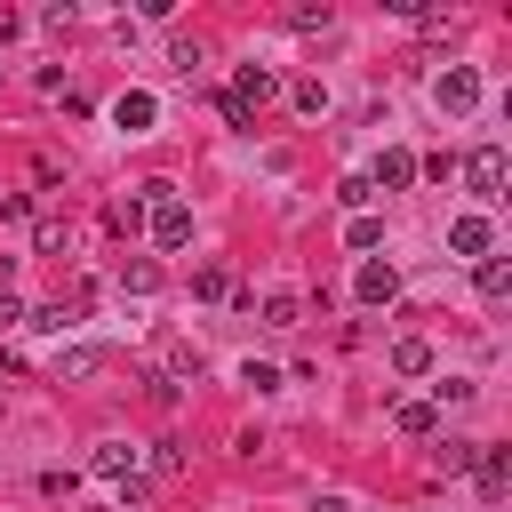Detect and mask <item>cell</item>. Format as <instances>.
<instances>
[{
	"label": "cell",
	"mask_w": 512,
	"mask_h": 512,
	"mask_svg": "<svg viewBox=\"0 0 512 512\" xmlns=\"http://www.w3.org/2000/svg\"><path fill=\"white\" fill-rule=\"evenodd\" d=\"M432 104H440V112H456V120H464V112H472V104H480V72H472V64H448V72H440V80H432Z\"/></svg>",
	"instance_id": "obj_2"
},
{
	"label": "cell",
	"mask_w": 512,
	"mask_h": 512,
	"mask_svg": "<svg viewBox=\"0 0 512 512\" xmlns=\"http://www.w3.org/2000/svg\"><path fill=\"white\" fill-rule=\"evenodd\" d=\"M136 464H144V448H136V440H104V448H96V472H104V480H120V488L136 480Z\"/></svg>",
	"instance_id": "obj_6"
},
{
	"label": "cell",
	"mask_w": 512,
	"mask_h": 512,
	"mask_svg": "<svg viewBox=\"0 0 512 512\" xmlns=\"http://www.w3.org/2000/svg\"><path fill=\"white\" fill-rule=\"evenodd\" d=\"M464 176H472V192H480V200H504V176H512L504 144H480V152L464 160Z\"/></svg>",
	"instance_id": "obj_4"
},
{
	"label": "cell",
	"mask_w": 512,
	"mask_h": 512,
	"mask_svg": "<svg viewBox=\"0 0 512 512\" xmlns=\"http://www.w3.org/2000/svg\"><path fill=\"white\" fill-rule=\"evenodd\" d=\"M272 88H280V80H272V64H240V72H232V88H224V96H232V104H240V112H256V104H272Z\"/></svg>",
	"instance_id": "obj_5"
},
{
	"label": "cell",
	"mask_w": 512,
	"mask_h": 512,
	"mask_svg": "<svg viewBox=\"0 0 512 512\" xmlns=\"http://www.w3.org/2000/svg\"><path fill=\"white\" fill-rule=\"evenodd\" d=\"M368 184H384V192H408V184H416V152H400V144H392V152L376 160V176H368Z\"/></svg>",
	"instance_id": "obj_10"
},
{
	"label": "cell",
	"mask_w": 512,
	"mask_h": 512,
	"mask_svg": "<svg viewBox=\"0 0 512 512\" xmlns=\"http://www.w3.org/2000/svg\"><path fill=\"white\" fill-rule=\"evenodd\" d=\"M352 288H360V304H392V296H400V272H392V264H360Z\"/></svg>",
	"instance_id": "obj_11"
},
{
	"label": "cell",
	"mask_w": 512,
	"mask_h": 512,
	"mask_svg": "<svg viewBox=\"0 0 512 512\" xmlns=\"http://www.w3.org/2000/svg\"><path fill=\"white\" fill-rule=\"evenodd\" d=\"M296 320H304V296L272 288V296H264V328H296Z\"/></svg>",
	"instance_id": "obj_15"
},
{
	"label": "cell",
	"mask_w": 512,
	"mask_h": 512,
	"mask_svg": "<svg viewBox=\"0 0 512 512\" xmlns=\"http://www.w3.org/2000/svg\"><path fill=\"white\" fill-rule=\"evenodd\" d=\"M472 280H480V296H488V304H496V296H512V264H504V256H480V272H472Z\"/></svg>",
	"instance_id": "obj_14"
},
{
	"label": "cell",
	"mask_w": 512,
	"mask_h": 512,
	"mask_svg": "<svg viewBox=\"0 0 512 512\" xmlns=\"http://www.w3.org/2000/svg\"><path fill=\"white\" fill-rule=\"evenodd\" d=\"M16 320H24V304H16L8 288H0V328H16Z\"/></svg>",
	"instance_id": "obj_27"
},
{
	"label": "cell",
	"mask_w": 512,
	"mask_h": 512,
	"mask_svg": "<svg viewBox=\"0 0 512 512\" xmlns=\"http://www.w3.org/2000/svg\"><path fill=\"white\" fill-rule=\"evenodd\" d=\"M432 400H440V408H464V400H472V384H464V376H448V384H432Z\"/></svg>",
	"instance_id": "obj_26"
},
{
	"label": "cell",
	"mask_w": 512,
	"mask_h": 512,
	"mask_svg": "<svg viewBox=\"0 0 512 512\" xmlns=\"http://www.w3.org/2000/svg\"><path fill=\"white\" fill-rule=\"evenodd\" d=\"M472 472H480V496H488V504H504V488H512V456L480 440V464H472Z\"/></svg>",
	"instance_id": "obj_7"
},
{
	"label": "cell",
	"mask_w": 512,
	"mask_h": 512,
	"mask_svg": "<svg viewBox=\"0 0 512 512\" xmlns=\"http://www.w3.org/2000/svg\"><path fill=\"white\" fill-rule=\"evenodd\" d=\"M192 296H208V304L232 296V272H224V264H200V272H192Z\"/></svg>",
	"instance_id": "obj_17"
},
{
	"label": "cell",
	"mask_w": 512,
	"mask_h": 512,
	"mask_svg": "<svg viewBox=\"0 0 512 512\" xmlns=\"http://www.w3.org/2000/svg\"><path fill=\"white\" fill-rule=\"evenodd\" d=\"M376 240H384L376 216H352V224H344V248H376Z\"/></svg>",
	"instance_id": "obj_20"
},
{
	"label": "cell",
	"mask_w": 512,
	"mask_h": 512,
	"mask_svg": "<svg viewBox=\"0 0 512 512\" xmlns=\"http://www.w3.org/2000/svg\"><path fill=\"white\" fill-rule=\"evenodd\" d=\"M288 32H328V0L320 8H288Z\"/></svg>",
	"instance_id": "obj_23"
},
{
	"label": "cell",
	"mask_w": 512,
	"mask_h": 512,
	"mask_svg": "<svg viewBox=\"0 0 512 512\" xmlns=\"http://www.w3.org/2000/svg\"><path fill=\"white\" fill-rule=\"evenodd\" d=\"M392 424H400L408 440H440V408H432V400H400V408H392Z\"/></svg>",
	"instance_id": "obj_9"
},
{
	"label": "cell",
	"mask_w": 512,
	"mask_h": 512,
	"mask_svg": "<svg viewBox=\"0 0 512 512\" xmlns=\"http://www.w3.org/2000/svg\"><path fill=\"white\" fill-rule=\"evenodd\" d=\"M432 464H440V472H472V464H480V440H456V432H440V440H432Z\"/></svg>",
	"instance_id": "obj_12"
},
{
	"label": "cell",
	"mask_w": 512,
	"mask_h": 512,
	"mask_svg": "<svg viewBox=\"0 0 512 512\" xmlns=\"http://www.w3.org/2000/svg\"><path fill=\"white\" fill-rule=\"evenodd\" d=\"M392 368H400V376H432V344H424V336H400V344H392Z\"/></svg>",
	"instance_id": "obj_13"
},
{
	"label": "cell",
	"mask_w": 512,
	"mask_h": 512,
	"mask_svg": "<svg viewBox=\"0 0 512 512\" xmlns=\"http://www.w3.org/2000/svg\"><path fill=\"white\" fill-rule=\"evenodd\" d=\"M96 368H104L96 344H72V352H64V376H96Z\"/></svg>",
	"instance_id": "obj_22"
},
{
	"label": "cell",
	"mask_w": 512,
	"mask_h": 512,
	"mask_svg": "<svg viewBox=\"0 0 512 512\" xmlns=\"http://www.w3.org/2000/svg\"><path fill=\"white\" fill-rule=\"evenodd\" d=\"M152 120H160V96L152 88H120L112 96V128L120 136H152Z\"/></svg>",
	"instance_id": "obj_3"
},
{
	"label": "cell",
	"mask_w": 512,
	"mask_h": 512,
	"mask_svg": "<svg viewBox=\"0 0 512 512\" xmlns=\"http://www.w3.org/2000/svg\"><path fill=\"white\" fill-rule=\"evenodd\" d=\"M488 240H496L488 216H456V224H448V248H456V256H488Z\"/></svg>",
	"instance_id": "obj_8"
},
{
	"label": "cell",
	"mask_w": 512,
	"mask_h": 512,
	"mask_svg": "<svg viewBox=\"0 0 512 512\" xmlns=\"http://www.w3.org/2000/svg\"><path fill=\"white\" fill-rule=\"evenodd\" d=\"M152 472H160V480L184 472V448H176V440H152Z\"/></svg>",
	"instance_id": "obj_25"
},
{
	"label": "cell",
	"mask_w": 512,
	"mask_h": 512,
	"mask_svg": "<svg viewBox=\"0 0 512 512\" xmlns=\"http://www.w3.org/2000/svg\"><path fill=\"white\" fill-rule=\"evenodd\" d=\"M120 288H128V296H152V288H160V264H128Z\"/></svg>",
	"instance_id": "obj_21"
},
{
	"label": "cell",
	"mask_w": 512,
	"mask_h": 512,
	"mask_svg": "<svg viewBox=\"0 0 512 512\" xmlns=\"http://www.w3.org/2000/svg\"><path fill=\"white\" fill-rule=\"evenodd\" d=\"M64 248H72V232H64L56 216H40V256H64Z\"/></svg>",
	"instance_id": "obj_24"
},
{
	"label": "cell",
	"mask_w": 512,
	"mask_h": 512,
	"mask_svg": "<svg viewBox=\"0 0 512 512\" xmlns=\"http://www.w3.org/2000/svg\"><path fill=\"white\" fill-rule=\"evenodd\" d=\"M144 232H152L160 248H184V240H192V208L176 200V184H144Z\"/></svg>",
	"instance_id": "obj_1"
},
{
	"label": "cell",
	"mask_w": 512,
	"mask_h": 512,
	"mask_svg": "<svg viewBox=\"0 0 512 512\" xmlns=\"http://www.w3.org/2000/svg\"><path fill=\"white\" fill-rule=\"evenodd\" d=\"M72 320H80V312H72V304H40V312H32V328H40V336H64V328H72Z\"/></svg>",
	"instance_id": "obj_18"
},
{
	"label": "cell",
	"mask_w": 512,
	"mask_h": 512,
	"mask_svg": "<svg viewBox=\"0 0 512 512\" xmlns=\"http://www.w3.org/2000/svg\"><path fill=\"white\" fill-rule=\"evenodd\" d=\"M112 232H128V240L144 232V192H128V200H112Z\"/></svg>",
	"instance_id": "obj_16"
},
{
	"label": "cell",
	"mask_w": 512,
	"mask_h": 512,
	"mask_svg": "<svg viewBox=\"0 0 512 512\" xmlns=\"http://www.w3.org/2000/svg\"><path fill=\"white\" fill-rule=\"evenodd\" d=\"M336 200H344V208H360V216H368V200H376V184H368V176H344V184H336Z\"/></svg>",
	"instance_id": "obj_19"
}]
</instances>
